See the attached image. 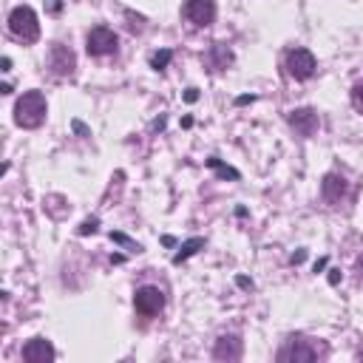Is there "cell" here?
Returning <instances> with one entry per match:
<instances>
[{"label": "cell", "instance_id": "obj_1", "mask_svg": "<svg viewBox=\"0 0 363 363\" xmlns=\"http://www.w3.org/2000/svg\"><path fill=\"white\" fill-rule=\"evenodd\" d=\"M45 96L40 91H26L14 105V122L20 128H40L45 122Z\"/></svg>", "mask_w": 363, "mask_h": 363}, {"label": "cell", "instance_id": "obj_2", "mask_svg": "<svg viewBox=\"0 0 363 363\" xmlns=\"http://www.w3.org/2000/svg\"><path fill=\"white\" fill-rule=\"evenodd\" d=\"M320 354H326L323 346H315V343L306 340V337H289V340L278 349L275 360H278V363H309V360H318Z\"/></svg>", "mask_w": 363, "mask_h": 363}, {"label": "cell", "instance_id": "obj_3", "mask_svg": "<svg viewBox=\"0 0 363 363\" xmlns=\"http://www.w3.org/2000/svg\"><path fill=\"white\" fill-rule=\"evenodd\" d=\"M9 31H11L17 40H23V43H34V40L40 37V23H37L34 9H31V6H17V9H11V14H9Z\"/></svg>", "mask_w": 363, "mask_h": 363}, {"label": "cell", "instance_id": "obj_4", "mask_svg": "<svg viewBox=\"0 0 363 363\" xmlns=\"http://www.w3.org/2000/svg\"><path fill=\"white\" fill-rule=\"evenodd\" d=\"M284 68H286V74L292 79H309L315 74L318 62H315L312 51H306V48H289L286 57H284Z\"/></svg>", "mask_w": 363, "mask_h": 363}, {"label": "cell", "instance_id": "obj_5", "mask_svg": "<svg viewBox=\"0 0 363 363\" xmlns=\"http://www.w3.org/2000/svg\"><path fill=\"white\" fill-rule=\"evenodd\" d=\"M133 306H136V312H139L142 318H153V315H159L162 306H164V292H162L159 286H142V289H136V295H133Z\"/></svg>", "mask_w": 363, "mask_h": 363}, {"label": "cell", "instance_id": "obj_6", "mask_svg": "<svg viewBox=\"0 0 363 363\" xmlns=\"http://www.w3.org/2000/svg\"><path fill=\"white\" fill-rule=\"evenodd\" d=\"M182 14L196 28H207L216 20V3L213 0H187L184 9H182Z\"/></svg>", "mask_w": 363, "mask_h": 363}, {"label": "cell", "instance_id": "obj_7", "mask_svg": "<svg viewBox=\"0 0 363 363\" xmlns=\"http://www.w3.org/2000/svg\"><path fill=\"white\" fill-rule=\"evenodd\" d=\"M116 51V34L105 26H96L88 31V54L94 57H108Z\"/></svg>", "mask_w": 363, "mask_h": 363}, {"label": "cell", "instance_id": "obj_8", "mask_svg": "<svg viewBox=\"0 0 363 363\" xmlns=\"http://www.w3.org/2000/svg\"><path fill=\"white\" fill-rule=\"evenodd\" d=\"M48 65H51V71L57 74V77H68V74H74V65H77V60H74V51L68 48V45H51V54H48Z\"/></svg>", "mask_w": 363, "mask_h": 363}, {"label": "cell", "instance_id": "obj_9", "mask_svg": "<svg viewBox=\"0 0 363 363\" xmlns=\"http://www.w3.org/2000/svg\"><path fill=\"white\" fill-rule=\"evenodd\" d=\"M54 357H57V352L45 337H31L23 346V360L26 363H51Z\"/></svg>", "mask_w": 363, "mask_h": 363}, {"label": "cell", "instance_id": "obj_10", "mask_svg": "<svg viewBox=\"0 0 363 363\" xmlns=\"http://www.w3.org/2000/svg\"><path fill=\"white\" fill-rule=\"evenodd\" d=\"M318 113L312 108H298L289 113V128L298 133V136H312L318 130Z\"/></svg>", "mask_w": 363, "mask_h": 363}, {"label": "cell", "instance_id": "obj_11", "mask_svg": "<svg viewBox=\"0 0 363 363\" xmlns=\"http://www.w3.org/2000/svg\"><path fill=\"white\" fill-rule=\"evenodd\" d=\"M346 190H349V184H346V179H343L340 173H326V176H323L320 193H323V199H326L329 204H340V199L346 196Z\"/></svg>", "mask_w": 363, "mask_h": 363}, {"label": "cell", "instance_id": "obj_12", "mask_svg": "<svg viewBox=\"0 0 363 363\" xmlns=\"http://www.w3.org/2000/svg\"><path fill=\"white\" fill-rule=\"evenodd\" d=\"M213 357H216V360H227V363L238 360V357H241V340H238L235 335L218 337V340H216V349H213Z\"/></svg>", "mask_w": 363, "mask_h": 363}, {"label": "cell", "instance_id": "obj_13", "mask_svg": "<svg viewBox=\"0 0 363 363\" xmlns=\"http://www.w3.org/2000/svg\"><path fill=\"white\" fill-rule=\"evenodd\" d=\"M204 60L210 62V68H213V71H221V68H227V65L233 62V54L227 51V45H224V43H213V48H210V54H207Z\"/></svg>", "mask_w": 363, "mask_h": 363}, {"label": "cell", "instance_id": "obj_14", "mask_svg": "<svg viewBox=\"0 0 363 363\" xmlns=\"http://www.w3.org/2000/svg\"><path fill=\"white\" fill-rule=\"evenodd\" d=\"M199 247H204V238H190V241H184V244H182V250L173 255V261H176V264H182V261H184V258H190Z\"/></svg>", "mask_w": 363, "mask_h": 363}, {"label": "cell", "instance_id": "obj_15", "mask_svg": "<svg viewBox=\"0 0 363 363\" xmlns=\"http://www.w3.org/2000/svg\"><path fill=\"white\" fill-rule=\"evenodd\" d=\"M352 105H354V111H357V113H363V79L352 88Z\"/></svg>", "mask_w": 363, "mask_h": 363}, {"label": "cell", "instance_id": "obj_16", "mask_svg": "<svg viewBox=\"0 0 363 363\" xmlns=\"http://www.w3.org/2000/svg\"><path fill=\"white\" fill-rule=\"evenodd\" d=\"M207 164H210V167H216V170H218L221 176H227V179H238V173H235L233 167H227V164H221L218 159H207Z\"/></svg>", "mask_w": 363, "mask_h": 363}, {"label": "cell", "instance_id": "obj_17", "mask_svg": "<svg viewBox=\"0 0 363 363\" xmlns=\"http://www.w3.org/2000/svg\"><path fill=\"white\" fill-rule=\"evenodd\" d=\"M170 57H173L170 51H159V54H153V60H150V62H153V68H164V65L170 62Z\"/></svg>", "mask_w": 363, "mask_h": 363}, {"label": "cell", "instance_id": "obj_18", "mask_svg": "<svg viewBox=\"0 0 363 363\" xmlns=\"http://www.w3.org/2000/svg\"><path fill=\"white\" fill-rule=\"evenodd\" d=\"M96 230V221H85L82 227H79V233H94Z\"/></svg>", "mask_w": 363, "mask_h": 363}]
</instances>
